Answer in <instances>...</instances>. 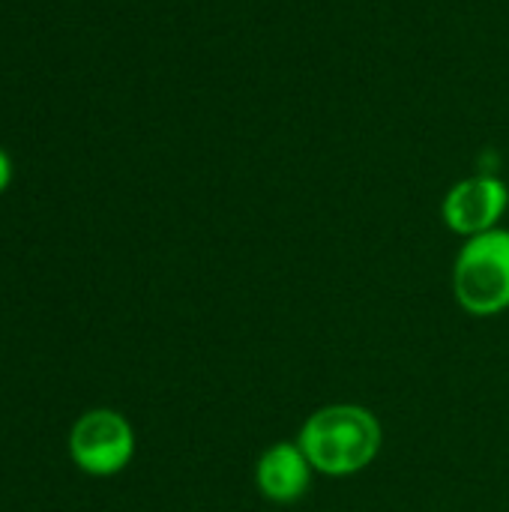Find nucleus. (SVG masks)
Segmentation results:
<instances>
[{
    "label": "nucleus",
    "instance_id": "obj_4",
    "mask_svg": "<svg viewBox=\"0 0 509 512\" xmlns=\"http://www.w3.org/2000/svg\"><path fill=\"white\" fill-rule=\"evenodd\" d=\"M507 210L509 186L495 174H471L453 183L441 201L444 225L465 240L501 228Z\"/></svg>",
    "mask_w": 509,
    "mask_h": 512
},
{
    "label": "nucleus",
    "instance_id": "obj_5",
    "mask_svg": "<svg viewBox=\"0 0 509 512\" xmlns=\"http://www.w3.org/2000/svg\"><path fill=\"white\" fill-rule=\"evenodd\" d=\"M315 468L297 441L270 444L255 462V489L270 504H297L312 489Z\"/></svg>",
    "mask_w": 509,
    "mask_h": 512
},
{
    "label": "nucleus",
    "instance_id": "obj_1",
    "mask_svg": "<svg viewBox=\"0 0 509 512\" xmlns=\"http://www.w3.org/2000/svg\"><path fill=\"white\" fill-rule=\"evenodd\" d=\"M294 441L306 453L315 474L348 480L363 474L378 459L384 429L375 411L354 402H336L312 411Z\"/></svg>",
    "mask_w": 509,
    "mask_h": 512
},
{
    "label": "nucleus",
    "instance_id": "obj_6",
    "mask_svg": "<svg viewBox=\"0 0 509 512\" xmlns=\"http://www.w3.org/2000/svg\"><path fill=\"white\" fill-rule=\"evenodd\" d=\"M9 183H12V159H9V153L0 147V192H6Z\"/></svg>",
    "mask_w": 509,
    "mask_h": 512
},
{
    "label": "nucleus",
    "instance_id": "obj_2",
    "mask_svg": "<svg viewBox=\"0 0 509 512\" xmlns=\"http://www.w3.org/2000/svg\"><path fill=\"white\" fill-rule=\"evenodd\" d=\"M453 297L474 318L509 309V228L468 237L453 261Z\"/></svg>",
    "mask_w": 509,
    "mask_h": 512
},
{
    "label": "nucleus",
    "instance_id": "obj_3",
    "mask_svg": "<svg viewBox=\"0 0 509 512\" xmlns=\"http://www.w3.org/2000/svg\"><path fill=\"white\" fill-rule=\"evenodd\" d=\"M69 456L90 477H114L135 456V429L120 411H87L69 432Z\"/></svg>",
    "mask_w": 509,
    "mask_h": 512
}]
</instances>
